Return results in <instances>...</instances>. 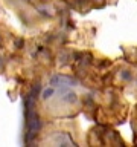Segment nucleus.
Instances as JSON below:
<instances>
[{
	"label": "nucleus",
	"instance_id": "obj_1",
	"mask_svg": "<svg viewBox=\"0 0 137 147\" xmlns=\"http://www.w3.org/2000/svg\"><path fill=\"white\" fill-rule=\"evenodd\" d=\"M55 94V87H47V89H44L43 90V94H41V98L43 100H49V98H52Z\"/></svg>",
	"mask_w": 137,
	"mask_h": 147
}]
</instances>
